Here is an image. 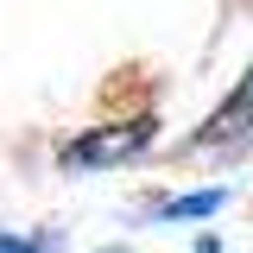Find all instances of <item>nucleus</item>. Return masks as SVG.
<instances>
[{"mask_svg":"<svg viewBox=\"0 0 253 253\" xmlns=\"http://www.w3.org/2000/svg\"><path fill=\"white\" fill-rule=\"evenodd\" d=\"M158 121H121V126H89L83 139L63 146V171H95V165H121V158L152 146Z\"/></svg>","mask_w":253,"mask_h":253,"instance_id":"obj_1","label":"nucleus"},{"mask_svg":"<svg viewBox=\"0 0 253 253\" xmlns=\"http://www.w3.org/2000/svg\"><path fill=\"white\" fill-rule=\"evenodd\" d=\"M247 121H253V70H247V83H241V89L221 101V114L209 121V133H203V139H234Z\"/></svg>","mask_w":253,"mask_h":253,"instance_id":"obj_2","label":"nucleus"},{"mask_svg":"<svg viewBox=\"0 0 253 253\" xmlns=\"http://www.w3.org/2000/svg\"><path fill=\"white\" fill-rule=\"evenodd\" d=\"M221 203H228V190H190V196H171L158 215L165 221H203V215H215Z\"/></svg>","mask_w":253,"mask_h":253,"instance_id":"obj_3","label":"nucleus"},{"mask_svg":"<svg viewBox=\"0 0 253 253\" xmlns=\"http://www.w3.org/2000/svg\"><path fill=\"white\" fill-rule=\"evenodd\" d=\"M0 253H57L51 234H38V241H19V234H0Z\"/></svg>","mask_w":253,"mask_h":253,"instance_id":"obj_4","label":"nucleus"},{"mask_svg":"<svg viewBox=\"0 0 253 253\" xmlns=\"http://www.w3.org/2000/svg\"><path fill=\"white\" fill-rule=\"evenodd\" d=\"M101 253H133V247H101Z\"/></svg>","mask_w":253,"mask_h":253,"instance_id":"obj_5","label":"nucleus"}]
</instances>
